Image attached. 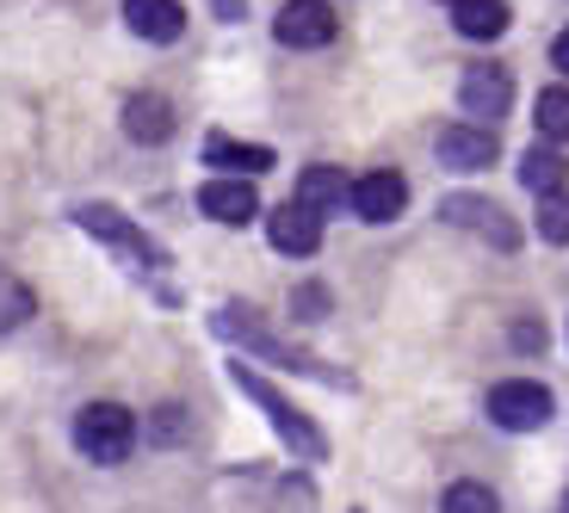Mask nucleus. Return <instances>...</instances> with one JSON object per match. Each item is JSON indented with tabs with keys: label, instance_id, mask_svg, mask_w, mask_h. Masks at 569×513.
Instances as JSON below:
<instances>
[{
	"label": "nucleus",
	"instance_id": "b1692460",
	"mask_svg": "<svg viewBox=\"0 0 569 513\" xmlns=\"http://www.w3.org/2000/svg\"><path fill=\"white\" fill-rule=\"evenodd\" d=\"M513 341H520V346H545V329H532V322H520V329H513Z\"/></svg>",
	"mask_w": 569,
	"mask_h": 513
},
{
	"label": "nucleus",
	"instance_id": "39448f33",
	"mask_svg": "<svg viewBox=\"0 0 569 513\" xmlns=\"http://www.w3.org/2000/svg\"><path fill=\"white\" fill-rule=\"evenodd\" d=\"M483 409H489V421L508 428V433H539L545 421H551V390L532 384V378H508V384L489 390Z\"/></svg>",
	"mask_w": 569,
	"mask_h": 513
},
{
	"label": "nucleus",
	"instance_id": "4be33fe9",
	"mask_svg": "<svg viewBox=\"0 0 569 513\" xmlns=\"http://www.w3.org/2000/svg\"><path fill=\"white\" fill-rule=\"evenodd\" d=\"M31 310V291L13 285V279H0V329H13V322H26Z\"/></svg>",
	"mask_w": 569,
	"mask_h": 513
},
{
	"label": "nucleus",
	"instance_id": "2eb2a0df",
	"mask_svg": "<svg viewBox=\"0 0 569 513\" xmlns=\"http://www.w3.org/2000/svg\"><path fill=\"white\" fill-rule=\"evenodd\" d=\"M452 26L477 43L501 38L508 31V0H452Z\"/></svg>",
	"mask_w": 569,
	"mask_h": 513
},
{
	"label": "nucleus",
	"instance_id": "0eeeda50",
	"mask_svg": "<svg viewBox=\"0 0 569 513\" xmlns=\"http://www.w3.org/2000/svg\"><path fill=\"white\" fill-rule=\"evenodd\" d=\"M335 31H341V19L328 13V0H284L272 19V38L291 50H322V43H335Z\"/></svg>",
	"mask_w": 569,
	"mask_h": 513
},
{
	"label": "nucleus",
	"instance_id": "393cba45",
	"mask_svg": "<svg viewBox=\"0 0 569 513\" xmlns=\"http://www.w3.org/2000/svg\"><path fill=\"white\" fill-rule=\"evenodd\" d=\"M551 62L569 74V31H557V43H551Z\"/></svg>",
	"mask_w": 569,
	"mask_h": 513
},
{
	"label": "nucleus",
	"instance_id": "412c9836",
	"mask_svg": "<svg viewBox=\"0 0 569 513\" xmlns=\"http://www.w3.org/2000/svg\"><path fill=\"white\" fill-rule=\"evenodd\" d=\"M440 513H501V501H496V489H483V483H452L440 501Z\"/></svg>",
	"mask_w": 569,
	"mask_h": 513
},
{
	"label": "nucleus",
	"instance_id": "423d86ee",
	"mask_svg": "<svg viewBox=\"0 0 569 513\" xmlns=\"http://www.w3.org/2000/svg\"><path fill=\"white\" fill-rule=\"evenodd\" d=\"M458 105H465L477 124H496L513 105V74L501 69V62H470L465 81H458Z\"/></svg>",
	"mask_w": 569,
	"mask_h": 513
},
{
	"label": "nucleus",
	"instance_id": "dca6fc26",
	"mask_svg": "<svg viewBox=\"0 0 569 513\" xmlns=\"http://www.w3.org/2000/svg\"><path fill=\"white\" fill-rule=\"evenodd\" d=\"M440 211L452 217V223H465V229H483V235H496V248H513V223H508V217H501L489 199H446Z\"/></svg>",
	"mask_w": 569,
	"mask_h": 513
},
{
	"label": "nucleus",
	"instance_id": "5701e85b",
	"mask_svg": "<svg viewBox=\"0 0 569 513\" xmlns=\"http://www.w3.org/2000/svg\"><path fill=\"white\" fill-rule=\"evenodd\" d=\"M322 303H328L322 285H303L298 291V315H303V322H322Z\"/></svg>",
	"mask_w": 569,
	"mask_h": 513
},
{
	"label": "nucleus",
	"instance_id": "f257e3e1",
	"mask_svg": "<svg viewBox=\"0 0 569 513\" xmlns=\"http://www.w3.org/2000/svg\"><path fill=\"white\" fill-rule=\"evenodd\" d=\"M229 378L242 384V396H254L260 409H267L272 433H279V440L291 445V452H298V457H328V440H322V428H316V421H303V414L291 409V402H284L279 390H272L267 378H260V371H248L242 359H236V365H229Z\"/></svg>",
	"mask_w": 569,
	"mask_h": 513
},
{
	"label": "nucleus",
	"instance_id": "9d476101",
	"mask_svg": "<svg viewBox=\"0 0 569 513\" xmlns=\"http://www.w3.org/2000/svg\"><path fill=\"white\" fill-rule=\"evenodd\" d=\"M199 211L211 217V223H223V229H242V223H254V217H260V199H254V185L236 173V180H211V185H204Z\"/></svg>",
	"mask_w": 569,
	"mask_h": 513
},
{
	"label": "nucleus",
	"instance_id": "6e6552de",
	"mask_svg": "<svg viewBox=\"0 0 569 513\" xmlns=\"http://www.w3.org/2000/svg\"><path fill=\"white\" fill-rule=\"evenodd\" d=\"M267 235H272L279 254H316V248H322V211H310L303 199H291V204H279V211L267 217Z\"/></svg>",
	"mask_w": 569,
	"mask_h": 513
},
{
	"label": "nucleus",
	"instance_id": "20e7f679",
	"mask_svg": "<svg viewBox=\"0 0 569 513\" xmlns=\"http://www.w3.org/2000/svg\"><path fill=\"white\" fill-rule=\"evenodd\" d=\"M74 223H81L93 242L130 254V266H137V272H161V266H168V254H161V248L149 242V235H142L124 211H112V204H81V211H74Z\"/></svg>",
	"mask_w": 569,
	"mask_h": 513
},
{
	"label": "nucleus",
	"instance_id": "9b49d317",
	"mask_svg": "<svg viewBox=\"0 0 569 513\" xmlns=\"http://www.w3.org/2000/svg\"><path fill=\"white\" fill-rule=\"evenodd\" d=\"M433 149H440L446 168L477 173V168H489V161H496V130H489V124H446Z\"/></svg>",
	"mask_w": 569,
	"mask_h": 513
},
{
	"label": "nucleus",
	"instance_id": "1a4fd4ad",
	"mask_svg": "<svg viewBox=\"0 0 569 513\" xmlns=\"http://www.w3.org/2000/svg\"><path fill=\"white\" fill-rule=\"evenodd\" d=\"M402 204H409V180L390 168L366 173V180H353V211L366 217V223H397Z\"/></svg>",
	"mask_w": 569,
	"mask_h": 513
},
{
	"label": "nucleus",
	"instance_id": "aec40b11",
	"mask_svg": "<svg viewBox=\"0 0 569 513\" xmlns=\"http://www.w3.org/2000/svg\"><path fill=\"white\" fill-rule=\"evenodd\" d=\"M539 235L551 248H569V192H563V185L539 199Z\"/></svg>",
	"mask_w": 569,
	"mask_h": 513
},
{
	"label": "nucleus",
	"instance_id": "ddd939ff",
	"mask_svg": "<svg viewBox=\"0 0 569 513\" xmlns=\"http://www.w3.org/2000/svg\"><path fill=\"white\" fill-rule=\"evenodd\" d=\"M124 137L130 143H168L173 137V105L161 93H130L124 100Z\"/></svg>",
	"mask_w": 569,
	"mask_h": 513
},
{
	"label": "nucleus",
	"instance_id": "f8f14e48",
	"mask_svg": "<svg viewBox=\"0 0 569 513\" xmlns=\"http://www.w3.org/2000/svg\"><path fill=\"white\" fill-rule=\"evenodd\" d=\"M124 26L142 43H173L186 31V7L180 0H124Z\"/></svg>",
	"mask_w": 569,
	"mask_h": 513
},
{
	"label": "nucleus",
	"instance_id": "f3484780",
	"mask_svg": "<svg viewBox=\"0 0 569 513\" xmlns=\"http://www.w3.org/2000/svg\"><path fill=\"white\" fill-rule=\"evenodd\" d=\"M298 199L310 204V211H341V199H353V185L341 180V168H303V180H298Z\"/></svg>",
	"mask_w": 569,
	"mask_h": 513
},
{
	"label": "nucleus",
	"instance_id": "4468645a",
	"mask_svg": "<svg viewBox=\"0 0 569 513\" xmlns=\"http://www.w3.org/2000/svg\"><path fill=\"white\" fill-rule=\"evenodd\" d=\"M204 161H211V168H223V173H242V180H254V173H267L279 155H272L267 143H236V137H211V143H204Z\"/></svg>",
	"mask_w": 569,
	"mask_h": 513
},
{
	"label": "nucleus",
	"instance_id": "f03ea898",
	"mask_svg": "<svg viewBox=\"0 0 569 513\" xmlns=\"http://www.w3.org/2000/svg\"><path fill=\"white\" fill-rule=\"evenodd\" d=\"M211 329L223 334V341H236V346H248V353H260V359H272V365H284V371H310V378H322V384H347V378H335V371L316 365L310 353H298V346L272 341V334L260 329V322L242 310V303H223V310L211 315Z\"/></svg>",
	"mask_w": 569,
	"mask_h": 513
},
{
	"label": "nucleus",
	"instance_id": "6ab92c4d",
	"mask_svg": "<svg viewBox=\"0 0 569 513\" xmlns=\"http://www.w3.org/2000/svg\"><path fill=\"white\" fill-rule=\"evenodd\" d=\"M539 137L545 143H569V87H545L539 93Z\"/></svg>",
	"mask_w": 569,
	"mask_h": 513
},
{
	"label": "nucleus",
	"instance_id": "7ed1b4c3",
	"mask_svg": "<svg viewBox=\"0 0 569 513\" xmlns=\"http://www.w3.org/2000/svg\"><path fill=\"white\" fill-rule=\"evenodd\" d=\"M74 445H81V457H93V464H124L130 445H137V414L118 409V402H87V409L74 414Z\"/></svg>",
	"mask_w": 569,
	"mask_h": 513
},
{
	"label": "nucleus",
	"instance_id": "a211bd4d",
	"mask_svg": "<svg viewBox=\"0 0 569 513\" xmlns=\"http://www.w3.org/2000/svg\"><path fill=\"white\" fill-rule=\"evenodd\" d=\"M563 180H569V161L557 155V149H539V143H532V149H527V161H520V185L545 199V192H557Z\"/></svg>",
	"mask_w": 569,
	"mask_h": 513
},
{
	"label": "nucleus",
	"instance_id": "a878e982",
	"mask_svg": "<svg viewBox=\"0 0 569 513\" xmlns=\"http://www.w3.org/2000/svg\"><path fill=\"white\" fill-rule=\"evenodd\" d=\"M563 513H569V495H563Z\"/></svg>",
	"mask_w": 569,
	"mask_h": 513
}]
</instances>
